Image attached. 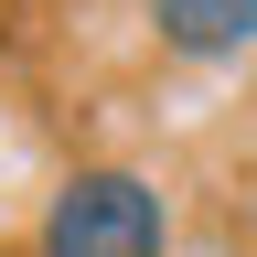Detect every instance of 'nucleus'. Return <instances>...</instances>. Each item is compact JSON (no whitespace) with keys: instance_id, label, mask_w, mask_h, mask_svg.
Listing matches in <instances>:
<instances>
[{"instance_id":"1","label":"nucleus","mask_w":257,"mask_h":257,"mask_svg":"<svg viewBox=\"0 0 257 257\" xmlns=\"http://www.w3.org/2000/svg\"><path fill=\"white\" fill-rule=\"evenodd\" d=\"M161 246H172V214L140 172H75L32 236V257H161Z\"/></svg>"},{"instance_id":"2","label":"nucleus","mask_w":257,"mask_h":257,"mask_svg":"<svg viewBox=\"0 0 257 257\" xmlns=\"http://www.w3.org/2000/svg\"><path fill=\"white\" fill-rule=\"evenodd\" d=\"M140 11L161 32V54H182V64H225L257 43V0H140Z\"/></svg>"}]
</instances>
